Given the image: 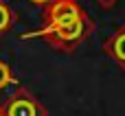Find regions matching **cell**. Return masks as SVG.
Segmentation results:
<instances>
[{
    "label": "cell",
    "instance_id": "cell-7",
    "mask_svg": "<svg viewBox=\"0 0 125 116\" xmlns=\"http://www.w3.org/2000/svg\"><path fill=\"white\" fill-rule=\"evenodd\" d=\"M31 2H33V4H40V7H46L51 0H31Z\"/></svg>",
    "mask_w": 125,
    "mask_h": 116
},
{
    "label": "cell",
    "instance_id": "cell-2",
    "mask_svg": "<svg viewBox=\"0 0 125 116\" xmlns=\"http://www.w3.org/2000/svg\"><path fill=\"white\" fill-rule=\"evenodd\" d=\"M2 107H4L7 116H46V110L42 107V103L24 88H20L15 94H11V99Z\"/></svg>",
    "mask_w": 125,
    "mask_h": 116
},
{
    "label": "cell",
    "instance_id": "cell-6",
    "mask_svg": "<svg viewBox=\"0 0 125 116\" xmlns=\"http://www.w3.org/2000/svg\"><path fill=\"white\" fill-rule=\"evenodd\" d=\"M97 2H99L103 9H110V7H114V2H116V0H97Z\"/></svg>",
    "mask_w": 125,
    "mask_h": 116
},
{
    "label": "cell",
    "instance_id": "cell-3",
    "mask_svg": "<svg viewBox=\"0 0 125 116\" xmlns=\"http://www.w3.org/2000/svg\"><path fill=\"white\" fill-rule=\"evenodd\" d=\"M103 50L114 59V64H119L121 68H125V24L121 29H116L103 44Z\"/></svg>",
    "mask_w": 125,
    "mask_h": 116
},
{
    "label": "cell",
    "instance_id": "cell-1",
    "mask_svg": "<svg viewBox=\"0 0 125 116\" xmlns=\"http://www.w3.org/2000/svg\"><path fill=\"white\" fill-rule=\"evenodd\" d=\"M92 20L77 0H51L44 11V26L26 33L24 39L44 37L55 50L70 53L92 33Z\"/></svg>",
    "mask_w": 125,
    "mask_h": 116
},
{
    "label": "cell",
    "instance_id": "cell-5",
    "mask_svg": "<svg viewBox=\"0 0 125 116\" xmlns=\"http://www.w3.org/2000/svg\"><path fill=\"white\" fill-rule=\"evenodd\" d=\"M13 83H18V81H15V77H13L11 68H9V66L0 59V90L9 88V86H13Z\"/></svg>",
    "mask_w": 125,
    "mask_h": 116
},
{
    "label": "cell",
    "instance_id": "cell-4",
    "mask_svg": "<svg viewBox=\"0 0 125 116\" xmlns=\"http://www.w3.org/2000/svg\"><path fill=\"white\" fill-rule=\"evenodd\" d=\"M13 20H15V15H13L11 7H9L4 0H0V35L7 33V31L13 26Z\"/></svg>",
    "mask_w": 125,
    "mask_h": 116
},
{
    "label": "cell",
    "instance_id": "cell-8",
    "mask_svg": "<svg viewBox=\"0 0 125 116\" xmlns=\"http://www.w3.org/2000/svg\"><path fill=\"white\" fill-rule=\"evenodd\" d=\"M0 116H7V114H4V107H0Z\"/></svg>",
    "mask_w": 125,
    "mask_h": 116
}]
</instances>
